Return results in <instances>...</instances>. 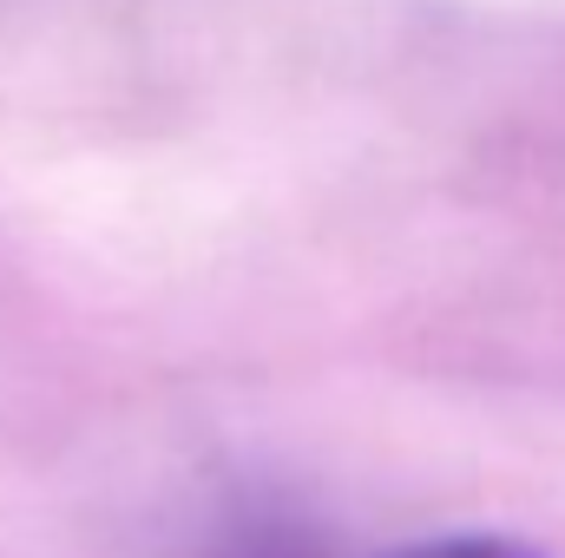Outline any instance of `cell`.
<instances>
[{
	"label": "cell",
	"mask_w": 565,
	"mask_h": 558,
	"mask_svg": "<svg viewBox=\"0 0 565 558\" xmlns=\"http://www.w3.org/2000/svg\"><path fill=\"white\" fill-rule=\"evenodd\" d=\"M388 558H533V552L513 546V539H427V546H408V552Z\"/></svg>",
	"instance_id": "1"
}]
</instances>
